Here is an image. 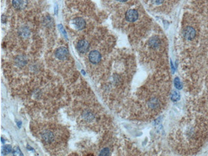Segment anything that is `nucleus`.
<instances>
[{
  "label": "nucleus",
  "mask_w": 208,
  "mask_h": 156,
  "mask_svg": "<svg viewBox=\"0 0 208 156\" xmlns=\"http://www.w3.org/2000/svg\"><path fill=\"white\" fill-rule=\"evenodd\" d=\"M180 99V95L177 91H174L172 95V100L173 101H177Z\"/></svg>",
  "instance_id": "obj_14"
},
{
  "label": "nucleus",
  "mask_w": 208,
  "mask_h": 156,
  "mask_svg": "<svg viewBox=\"0 0 208 156\" xmlns=\"http://www.w3.org/2000/svg\"><path fill=\"white\" fill-rule=\"evenodd\" d=\"M12 5L17 10L24 9L27 5V0H12Z\"/></svg>",
  "instance_id": "obj_8"
},
{
  "label": "nucleus",
  "mask_w": 208,
  "mask_h": 156,
  "mask_svg": "<svg viewBox=\"0 0 208 156\" xmlns=\"http://www.w3.org/2000/svg\"><path fill=\"white\" fill-rule=\"evenodd\" d=\"M13 154L14 155H23V154H22L21 151H20V149L19 147H15L14 150V151H13Z\"/></svg>",
  "instance_id": "obj_17"
},
{
  "label": "nucleus",
  "mask_w": 208,
  "mask_h": 156,
  "mask_svg": "<svg viewBox=\"0 0 208 156\" xmlns=\"http://www.w3.org/2000/svg\"><path fill=\"white\" fill-rule=\"evenodd\" d=\"M59 30L60 31V32L62 33V34L63 35V36H64V37L67 40L68 38H67V32H65V29L63 27V26L62 25H59Z\"/></svg>",
  "instance_id": "obj_15"
},
{
  "label": "nucleus",
  "mask_w": 208,
  "mask_h": 156,
  "mask_svg": "<svg viewBox=\"0 0 208 156\" xmlns=\"http://www.w3.org/2000/svg\"><path fill=\"white\" fill-rule=\"evenodd\" d=\"M21 35L22 37H27L29 34L28 29H27L26 28H22V30L21 31Z\"/></svg>",
  "instance_id": "obj_16"
},
{
  "label": "nucleus",
  "mask_w": 208,
  "mask_h": 156,
  "mask_svg": "<svg viewBox=\"0 0 208 156\" xmlns=\"http://www.w3.org/2000/svg\"><path fill=\"white\" fill-rule=\"evenodd\" d=\"M55 14H58V5H55Z\"/></svg>",
  "instance_id": "obj_20"
},
{
  "label": "nucleus",
  "mask_w": 208,
  "mask_h": 156,
  "mask_svg": "<svg viewBox=\"0 0 208 156\" xmlns=\"http://www.w3.org/2000/svg\"><path fill=\"white\" fill-rule=\"evenodd\" d=\"M17 126H18L19 128H21V122H17Z\"/></svg>",
  "instance_id": "obj_21"
},
{
  "label": "nucleus",
  "mask_w": 208,
  "mask_h": 156,
  "mask_svg": "<svg viewBox=\"0 0 208 156\" xmlns=\"http://www.w3.org/2000/svg\"><path fill=\"white\" fill-rule=\"evenodd\" d=\"M77 49L81 53H85L89 49V44L85 40H81L77 44Z\"/></svg>",
  "instance_id": "obj_4"
},
{
  "label": "nucleus",
  "mask_w": 208,
  "mask_h": 156,
  "mask_svg": "<svg viewBox=\"0 0 208 156\" xmlns=\"http://www.w3.org/2000/svg\"><path fill=\"white\" fill-rule=\"evenodd\" d=\"M89 58L90 61L94 64H97L101 60V55L97 51H92L89 53Z\"/></svg>",
  "instance_id": "obj_2"
},
{
  "label": "nucleus",
  "mask_w": 208,
  "mask_h": 156,
  "mask_svg": "<svg viewBox=\"0 0 208 156\" xmlns=\"http://www.w3.org/2000/svg\"><path fill=\"white\" fill-rule=\"evenodd\" d=\"M12 152V147L10 145H5L3 147V153L4 154H7Z\"/></svg>",
  "instance_id": "obj_12"
},
{
  "label": "nucleus",
  "mask_w": 208,
  "mask_h": 156,
  "mask_svg": "<svg viewBox=\"0 0 208 156\" xmlns=\"http://www.w3.org/2000/svg\"><path fill=\"white\" fill-rule=\"evenodd\" d=\"M153 2L155 4H156V5H159V4H161L163 2L164 0H152Z\"/></svg>",
  "instance_id": "obj_19"
},
{
  "label": "nucleus",
  "mask_w": 208,
  "mask_h": 156,
  "mask_svg": "<svg viewBox=\"0 0 208 156\" xmlns=\"http://www.w3.org/2000/svg\"><path fill=\"white\" fill-rule=\"evenodd\" d=\"M69 56L68 49L65 47H60L55 51V56L60 60H64L67 58Z\"/></svg>",
  "instance_id": "obj_1"
},
{
  "label": "nucleus",
  "mask_w": 208,
  "mask_h": 156,
  "mask_svg": "<svg viewBox=\"0 0 208 156\" xmlns=\"http://www.w3.org/2000/svg\"><path fill=\"white\" fill-rule=\"evenodd\" d=\"M149 105L150 108H156L158 106V100L156 99H152L149 102Z\"/></svg>",
  "instance_id": "obj_11"
},
{
  "label": "nucleus",
  "mask_w": 208,
  "mask_h": 156,
  "mask_svg": "<svg viewBox=\"0 0 208 156\" xmlns=\"http://www.w3.org/2000/svg\"><path fill=\"white\" fill-rule=\"evenodd\" d=\"M138 18V13L136 10L131 9L126 13V19L129 22H135Z\"/></svg>",
  "instance_id": "obj_3"
},
{
  "label": "nucleus",
  "mask_w": 208,
  "mask_h": 156,
  "mask_svg": "<svg viewBox=\"0 0 208 156\" xmlns=\"http://www.w3.org/2000/svg\"><path fill=\"white\" fill-rule=\"evenodd\" d=\"M74 25L78 30H82L85 28L86 22L82 17H77V18H75L74 20Z\"/></svg>",
  "instance_id": "obj_7"
},
{
  "label": "nucleus",
  "mask_w": 208,
  "mask_h": 156,
  "mask_svg": "<svg viewBox=\"0 0 208 156\" xmlns=\"http://www.w3.org/2000/svg\"><path fill=\"white\" fill-rule=\"evenodd\" d=\"M174 85L176 87L179 89V90H181L182 88V84L180 81V79H179L178 78H176L174 79Z\"/></svg>",
  "instance_id": "obj_13"
},
{
  "label": "nucleus",
  "mask_w": 208,
  "mask_h": 156,
  "mask_svg": "<svg viewBox=\"0 0 208 156\" xmlns=\"http://www.w3.org/2000/svg\"><path fill=\"white\" fill-rule=\"evenodd\" d=\"M26 62H27L26 58L23 56H18L15 60V63L17 66H20V67L24 66L26 65Z\"/></svg>",
  "instance_id": "obj_9"
},
{
  "label": "nucleus",
  "mask_w": 208,
  "mask_h": 156,
  "mask_svg": "<svg viewBox=\"0 0 208 156\" xmlns=\"http://www.w3.org/2000/svg\"><path fill=\"white\" fill-rule=\"evenodd\" d=\"M160 44V41L158 38L157 37H153L149 41V45L152 48H157Z\"/></svg>",
  "instance_id": "obj_10"
},
{
  "label": "nucleus",
  "mask_w": 208,
  "mask_h": 156,
  "mask_svg": "<svg viewBox=\"0 0 208 156\" xmlns=\"http://www.w3.org/2000/svg\"><path fill=\"white\" fill-rule=\"evenodd\" d=\"M119 2H125L126 1H128V0H118Z\"/></svg>",
  "instance_id": "obj_22"
},
{
  "label": "nucleus",
  "mask_w": 208,
  "mask_h": 156,
  "mask_svg": "<svg viewBox=\"0 0 208 156\" xmlns=\"http://www.w3.org/2000/svg\"><path fill=\"white\" fill-rule=\"evenodd\" d=\"M55 136L52 132L47 130L42 133V138L46 143H51L54 140Z\"/></svg>",
  "instance_id": "obj_5"
},
{
  "label": "nucleus",
  "mask_w": 208,
  "mask_h": 156,
  "mask_svg": "<svg viewBox=\"0 0 208 156\" xmlns=\"http://www.w3.org/2000/svg\"><path fill=\"white\" fill-rule=\"evenodd\" d=\"M109 149L106 148H104L102 150L101 153H100V155H109Z\"/></svg>",
  "instance_id": "obj_18"
},
{
  "label": "nucleus",
  "mask_w": 208,
  "mask_h": 156,
  "mask_svg": "<svg viewBox=\"0 0 208 156\" xmlns=\"http://www.w3.org/2000/svg\"><path fill=\"white\" fill-rule=\"evenodd\" d=\"M2 141L3 143H5V141H4V140H3V138H2Z\"/></svg>",
  "instance_id": "obj_23"
},
{
  "label": "nucleus",
  "mask_w": 208,
  "mask_h": 156,
  "mask_svg": "<svg viewBox=\"0 0 208 156\" xmlns=\"http://www.w3.org/2000/svg\"><path fill=\"white\" fill-rule=\"evenodd\" d=\"M195 30L192 27H187L184 31V36L187 40H192L195 36Z\"/></svg>",
  "instance_id": "obj_6"
}]
</instances>
